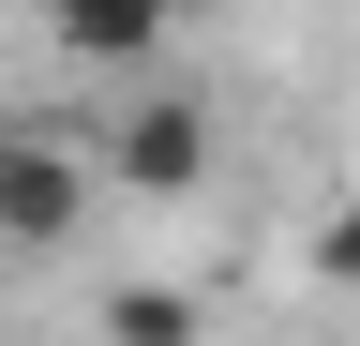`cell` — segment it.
Segmentation results:
<instances>
[{"label": "cell", "mask_w": 360, "mask_h": 346, "mask_svg": "<svg viewBox=\"0 0 360 346\" xmlns=\"http://www.w3.org/2000/svg\"><path fill=\"white\" fill-rule=\"evenodd\" d=\"M45 30H60L75 61H150L180 30V0H45Z\"/></svg>", "instance_id": "3957f363"}, {"label": "cell", "mask_w": 360, "mask_h": 346, "mask_svg": "<svg viewBox=\"0 0 360 346\" xmlns=\"http://www.w3.org/2000/svg\"><path fill=\"white\" fill-rule=\"evenodd\" d=\"M105 346H210V301L195 286H120L105 301Z\"/></svg>", "instance_id": "277c9868"}, {"label": "cell", "mask_w": 360, "mask_h": 346, "mask_svg": "<svg viewBox=\"0 0 360 346\" xmlns=\"http://www.w3.org/2000/svg\"><path fill=\"white\" fill-rule=\"evenodd\" d=\"M75 226H90V151L0 121V256H60Z\"/></svg>", "instance_id": "6da1fadb"}, {"label": "cell", "mask_w": 360, "mask_h": 346, "mask_svg": "<svg viewBox=\"0 0 360 346\" xmlns=\"http://www.w3.org/2000/svg\"><path fill=\"white\" fill-rule=\"evenodd\" d=\"M315 271H330V286H360V196L330 211V226H315Z\"/></svg>", "instance_id": "5b68a950"}, {"label": "cell", "mask_w": 360, "mask_h": 346, "mask_svg": "<svg viewBox=\"0 0 360 346\" xmlns=\"http://www.w3.org/2000/svg\"><path fill=\"white\" fill-rule=\"evenodd\" d=\"M105 166H120L135 196H195V181H210V106H195V91H135Z\"/></svg>", "instance_id": "7a4b0ae2"}]
</instances>
